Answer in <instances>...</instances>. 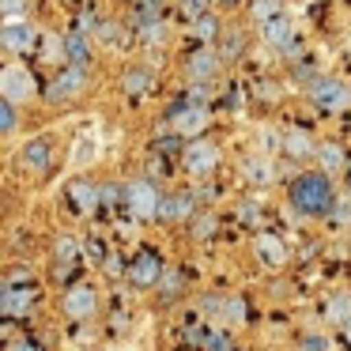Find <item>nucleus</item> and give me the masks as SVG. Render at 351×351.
Returning <instances> with one entry per match:
<instances>
[{
	"mask_svg": "<svg viewBox=\"0 0 351 351\" xmlns=\"http://www.w3.org/2000/svg\"><path fill=\"white\" fill-rule=\"evenodd\" d=\"M147 87H152V72H144V69H132L121 76V91H129V95H144Z\"/></svg>",
	"mask_w": 351,
	"mask_h": 351,
	"instance_id": "5701e85b",
	"label": "nucleus"
},
{
	"mask_svg": "<svg viewBox=\"0 0 351 351\" xmlns=\"http://www.w3.org/2000/svg\"><path fill=\"white\" fill-rule=\"evenodd\" d=\"M16 125H19V117H16V102L4 99V106H0V129H4V132H16Z\"/></svg>",
	"mask_w": 351,
	"mask_h": 351,
	"instance_id": "a878e982",
	"label": "nucleus"
},
{
	"mask_svg": "<svg viewBox=\"0 0 351 351\" xmlns=\"http://www.w3.org/2000/svg\"><path fill=\"white\" fill-rule=\"evenodd\" d=\"M34 38H38V31H34L27 19L4 23V31H0V42H4V49H8V53H27V49L34 46Z\"/></svg>",
	"mask_w": 351,
	"mask_h": 351,
	"instance_id": "0eeeda50",
	"label": "nucleus"
},
{
	"mask_svg": "<svg viewBox=\"0 0 351 351\" xmlns=\"http://www.w3.org/2000/svg\"><path fill=\"white\" fill-rule=\"evenodd\" d=\"M310 99L317 102L321 110H343L351 102V91H348V84H340V80H313Z\"/></svg>",
	"mask_w": 351,
	"mask_h": 351,
	"instance_id": "39448f33",
	"label": "nucleus"
},
{
	"mask_svg": "<svg viewBox=\"0 0 351 351\" xmlns=\"http://www.w3.org/2000/svg\"><path fill=\"white\" fill-rule=\"evenodd\" d=\"M261 31H265V42L276 49H295V27H291L287 16H272L261 23Z\"/></svg>",
	"mask_w": 351,
	"mask_h": 351,
	"instance_id": "9b49d317",
	"label": "nucleus"
},
{
	"mask_svg": "<svg viewBox=\"0 0 351 351\" xmlns=\"http://www.w3.org/2000/svg\"><path fill=\"white\" fill-rule=\"evenodd\" d=\"M162 38H167V27H162V23L144 27V42H162Z\"/></svg>",
	"mask_w": 351,
	"mask_h": 351,
	"instance_id": "473e14b6",
	"label": "nucleus"
},
{
	"mask_svg": "<svg viewBox=\"0 0 351 351\" xmlns=\"http://www.w3.org/2000/svg\"><path fill=\"white\" fill-rule=\"evenodd\" d=\"M95 159H99V140L84 132V136L72 144V159L69 162H72V167H87V162H95Z\"/></svg>",
	"mask_w": 351,
	"mask_h": 351,
	"instance_id": "aec40b11",
	"label": "nucleus"
},
{
	"mask_svg": "<svg viewBox=\"0 0 351 351\" xmlns=\"http://www.w3.org/2000/svg\"><path fill=\"white\" fill-rule=\"evenodd\" d=\"M291 204H295L302 215H328L332 212L336 193H332V182H328L325 170L295 178V182H291Z\"/></svg>",
	"mask_w": 351,
	"mask_h": 351,
	"instance_id": "f257e3e1",
	"label": "nucleus"
},
{
	"mask_svg": "<svg viewBox=\"0 0 351 351\" xmlns=\"http://www.w3.org/2000/svg\"><path fill=\"white\" fill-rule=\"evenodd\" d=\"M317 162H321V170H325V174H340L348 159H343V147L328 140V144H317Z\"/></svg>",
	"mask_w": 351,
	"mask_h": 351,
	"instance_id": "a211bd4d",
	"label": "nucleus"
},
{
	"mask_svg": "<svg viewBox=\"0 0 351 351\" xmlns=\"http://www.w3.org/2000/svg\"><path fill=\"white\" fill-rule=\"evenodd\" d=\"M99 310V295H95V287H72L69 295H64V313H69L72 321H84L91 317V313Z\"/></svg>",
	"mask_w": 351,
	"mask_h": 351,
	"instance_id": "6e6552de",
	"label": "nucleus"
},
{
	"mask_svg": "<svg viewBox=\"0 0 351 351\" xmlns=\"http://www.w3.org/2000/svg\"><path fill=\"white\" fill-rule=\"evenodd\" d=\"M0 310L8 313V317H27V313L34 310V291L31 287H4V295H0Z\"/></svg>",
	"mask_w": 351,
	"mask_h": 351,
	"instance_id": "9d476101",
	"label": "nucleus"
},
{
	"mask_svg": "<svg viewBox=\"0 0 351 351\" xmlns=\"http://www.w3.org/2000/svg\"><path fill=\"white\" fill-rule=\"evenodd\" d=\"M227 348H230V343H227V336H223V332L208 336V351H227Z\"/></svg>",
	"mask_w": 351,
	"mask_h": 351,
	"instance_id": "72a5a7b5",
	"label": "nucleus"
},
{
	"mask_svg": "<svg viewBox=\"0 0 351 351\" xmlns=\"http://www.w3.org/2000/svg\"><path fill=\"white\" fill-rule=\"evenodd\" d=\"M343 328H348V340H351V321H348V325H343Z\"/></svg>",
	"mask_w": 351,
	"mask_h": 351,
	"instance_id": "c9c22d12",
	"label": "nucleus"
},
{
	"mask_svg": "<svg viewBox=\"0 0 351 351\" xmlns=\"http://www.w3.org/2000/svg\"><path fill=\"white\" fill-rule=\"evenodd\" d=\"M72 204H76V212H95L99 208V189L91 182H76L72 185Z\"/></svg>",
	"mask_w": 351,
	"mask_h": 351,
	"instance_id": "412c9836",
	"label": "nucleus"
},
{
	"mask_svg": "<svg viewBox=\"0 0 351 351\" xmlns=\"http://www.w3.org/2000/svg\"><path fill=\"white\" fill-rule=\"evenodd\" d=\"M34 95H38V80L31 76V69H23V64H8V69L0 72V99L23 106V102H31Z\"/></svg>",
	"mask_w": 351,
	"mask_h": 351,
	"instance_id": "f03ea898",
	"label": "nucleus"
},
{
	"mask_svg": "<svg viewBox=\"0 0 351 351\" xmlns=\"http://www.w3.org/2000/svg\"><path fill=\"white\" fill-rule=\"evenodd\" d=\"M193 215V197H167L159 208V219H189Z\"/></svg>",
	"mask_w": 351,
	"mask_h": 351,
	"instance_id": "4be33fe9",
	"label": "nucleus"
},
{
	"mask_svg": "<svg viewBox=\"0 0 351 351\" xmlns=\"http://www.w3.org/2000/svg\"><path fill=\"white\" fill-rule=\"evenodd\" d=\"M49 162H53V152H49V140H27L23 147H19V167L31 170V174H46Z\"/></svg>",
	"mask_w": 351,
	"mask_h": 351,
	"instance_id": "423d86ee",
	"label": "nucleus"
},
{
	"mask_svg": "<svg viewBox=\"0 0 351 351\" xmlns=\"http://www.w3.org/2000/svg\"><path fill=\"white\" fill-rule=\"evenodd\" d=\"M219 72V53L215 49H200V53L189 57V76L193 80H212Z\"/></svg>",
	"mask_w": 351,
	"mask_h": 351,
	"instance_id": "dca6fc26",
	"label": "nucleus"
},
{
	"mask_svg": "<svg viewBox=\"0 0 351 351\" xmlns=\"http://www.w3.org/2000/svg\"><path fill=\"white\" fill-rule=\"evenodd\" d=\"M253 250H257V261H261L265 268H280V265H287V245H283L276 234H257Z\"/></svg>",
	"mask_w": 351,
	"mask_h": 351,
	"instance_id": "ddd939ff",
	"label": "nucleus"
},
{
	"mask_svg": "<svg viewBox=\"0 0 351 351\" xmlns=\"http://www.w3.org/2000/svg\"><path fill=\"white\" fill-rule=\"evenodd\" d=\"M185 12H189V16H200V12H204V0H185Z\"/></svg>",
	"mask_w": 351,
	"mask_h": 351,
	"instance_id": "f704fd0d",
	"label": "nucleus"
},
{
	"mask_svg": "<svg viewBox=\"0 0 351 351\" xmlns=\"http://www.w3.org/2000/svg\"><path fill=\"white\" fill-rule=\"evenodd\" d=\"M325 313H328L332 325H348V321H351V291H336V295L328 298Z\"/></svg>",
	"mask_w": 351,
	"mask_h": 351,
	"instance_id": "6ab92c4d",
	"label": "nucleus"
},
{
	"mask_svg": "<svg viewBox=\"0 0 351 351\" xmlns=\"http://www.w3.org/2000/svg\"><path fill=\"white\" fill-rule=\"evenodd\" d=\"M23 19V0H4V23Z\"/></svg>",
	"mask_w": 351,
	"mask_h": 351,
	"instance_id": "c756f323",
	"label": "nucleus"
},
{
	"mask_svg": "<svg viewBox=\"0 0 351 351\" xmlns=\"http://www.w3.org/2000/svg\"><path fill=\"white\" fill-rule=\"evenodd\" d=\"M197 34H200V38H215V34H219V19H215V16H200L197 19Z\"/></svg>",
	"mask_w": 351,
	"mask_h": 351,
	"instance_id": "bb28decb",
	"label": "nucleus"
},
{
	"mask_svg": "<svg viewBox=\"0 0 351 351\" xmlns=\"http://www.w3.org/2000/svg\"><path fill=\"white\" fill-rule=\"evenodd\" d=\"M212 230H215V215H212V212H204V215L197 219V227H193V234H197V238H208Z\"/></svg>",
	"mask_w": 351,
	"mask_h": 351,
	"instance_id": "c85d7f7f",
	"label": "nucleus"
},
{
	"mask_svg": "<svg viewBox=\"0 0 351 351\" xmlns=\"http://www.w3.org/2000/svg\"><path fill=\"white\" fill-rule=\"evenodd\" d=\"M99 38H102V42H110V46H117V42H125V34H117V27H114V23H106V27L99 31Z\"/></svg>",
	"mask_w": 351,
	"mask_h": 351,
	"instance_id": "2f4dec72",
	"label": "nucleus"
},
{
	"mask_svg": "<svg viewBox=\"0 0 351 351\" xmlns=\"http://www.w3.org/2000/svg\"><path fill=\"white\" fill-rule=\"evenodd\" d=\"M129 276H132V283H136V287H152V283L162 280V261L155 257V253H140V257L132 261Z\"/></svg>",
	"mask_w": 351,
	"mask_h": 351,
	"instance_id": "f8f14e48",
	"label": "nucleus"
},
{
	"mask_svg": "<svg viewBox=\"0 0 351 351\" xmlns=\"http://www.w3.org/2000/svg\"><path fill=\"white\" fill-rule=\"evenodd\" d=\"M57 261H61V268H72V261L80 257V245H76V238H69V234H61L57 238Z\"/></svg>",
	"mask_w": 351,
	"mask_h": 351,
	"instance_id": "b1692460",
	"label": "nucleus"
},
{
	"mask_svg": "<svg viewBox=\"0 0 351 351\" xmlns=\"http://www.w3.org/2000/svg\"><path fill=\"white\" fill-rule=\"evenodd\" d=\"M208 125V110L204 106H189V110H178L174 114V132L178 136H197V132H204Z\"/></svg>",
	"mask_w": 351,
	"mask_h": 351,
	"instance_id": "4468645a",
	"label": "nucleus"
},
{
	"mask_svg": "<svg viewBox=\"0 0 351 351\" xmlns=\"http://www.w3.org/2000/svg\"><path fill=\"white\" fill-rule=\"evenodd\" d=\"M283 152L291 159H310V155H317V144H313V136L306 129H287L283 132Z\"/></svg>",
	"mask_w": 351,
	"mask_h": 351,
	"instance_id": "2eb2a0df",
	"label": "nucleus"
},
{
	"mask_svg": "<svg viewBox=\"0 0 351 351\" xmlns=\"http://www.w3.org/2000/svg\"><path fill=\"white\" fill-rule=\"evenodd\" d=\"M64 57H69L72 64H84L87 69V46H84L80 34H69V38H64Z\"/></svg>",
	"mask_w": 351,
	"mask_h": 351,
	"instance_id": "393cba45",
	"label": "nucleus"
},
{
	"mask_svg": "<svg viewBox=\"0 0 351 351\" xmlns=\"http://www.w3.org/2000/svg\"><path fill=\"white\" fill-rule=\"evenodd\" d=\"M125 200H129V212L136 215V219H152V215H159V208H162V200H159V193H155V185L144 182V178L129 182V189H125Z\"/></svg>",
	"mask_w": 351,
	"mask_h": 351,
	"instance_id": "7ed1b4c3",
	"label": "nucleus"
},
{
	"mask_svg": "<svg viewBox=\"0 0 351 351\" xmlns=\"http://www.w3.org/2000/svg\"><path fill=\"white\" fill-rule=\"evenodd\" d=\"M182 162H185V170H189V174L204 178V174H212L215 162H219V147H215V144H193L189 152L182 155Z\"/></svg>",
	"mask_w": 351,
	"mask_h": 351,
	"instance_id": "1a4fd4ad",
	"label": "nucleus"
},
{
	"mask_svg": "<svg viewBox=\"0 0 351 351\" xmlns=\"http://www.w3.org/2000/svg\"><path fill=\"white\" fill-rule=\"evenodd\" d=\"M242 174L250 178V182H257V185H268V182L276 178V170H272V159H265V155H253V159L242 162Z\"/></svg>",
	"mask_w": 351,
	"mask_h": 351,
	"instance_id": "f3484780",
	"label": "nucleus"
},
{
	"mask_svg": "<svg viewBox=\"0 0 351 351\" xmlns=\"http://www.w3.org/2000/svg\"><path fill=\"white\" fill-rule=\"evenodd\" d=\"M253 16L265 23V19H272V16H280V8H276V0H261L257 8H253Z\"/></svg>",
	"mask_w": 351,
	"mask_h": 351,
	"instance_id": "7c9ffc66",
	"label": "nucleus"
},
{
	"mask_svg": "<svg viewBox=\"0 0 351 351\" xmlns=\"http://www.w3.org/2000/svg\"><path fill=\"white\" fill-rule=\"evenodd\" d=\"M84 91H87V69L84 64H69V69L49 84V102H72Z\"/></svg>",
	"mask_w": 351,
	"mask_h": 351,
	"instance_id": "20e7f679",
	"label": "nucleus"
},
{
	"mask_svg": "<svg viewBox=\"0 0 351 351\" xmlns=\"http://www.w3.org/2000/svg\"><path fill=\"white\" fill-rule=\"evenodd\" d=\"M223 313H227L230 321H245V302H242V298H227V306H223Z\"/></svg>",
	"mask_w": 351,
	"mask_h": 351,
	"instance_id": "cd10ccee",
	"label": "nucleus"
}]
</instances>
